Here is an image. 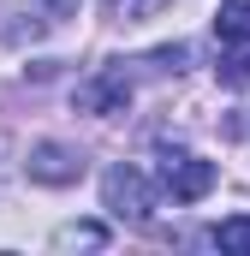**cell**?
Instances as JSON below:
<instances>
[{
    "label": "cell",
    "mask_w": 250,
    "mask_h": 256,
    "mask_svg": "<svg viewBox=\"0 0 250 256\" xmlns=\"http://www.w3.org/2000/svg\"><path fill=\"white\" fill-rule=\"evenodd\" d=\"M208 244H214V250H238V256H250V214L214 220V226H208Z\"/></svg>",
    "instance_id": "8992f818"
},
{
    "label": "cell",
    "mask_w": 250,
    "mask_h": 256,
    "mask_svg": "<svg viewBox=\"0 0 250 256\" xmlns=\"http://www.w3.org/2000/svg\"><path fill=\"white\" fill-rule=\"evenodd\" d=\"M24 167H30L36 185H78V179H84V155H78L72 143H36Z\"/></svg>",
    "instance_id": "277c9868"
},
{
    "label": "cell",
    "mask_w": 250,
    "mask_h": 256,
    "mask_svg": "<svg viewBox=\"0 0 250 256\" xmlns=\"http://www.w3.org/2000/svg\"><path fill=\"white\" fill-rule=\"evenodd\" d=\"M54 244H108V226H96V220H84V226H60L54 232Z\"/></svg>",
    "instance_id": "ba28073f"
},
{
    "label": "cell",
    "mask_w": 250,
    "mask_h": 256,
    "mask_svg": "<svg viewBox=\"0 0 250 256\" xmlns=\"http://www.w3.org/2000/svg\"><path fill=\"white\" fill-rule=\"evenodd\" d=\"M214 72H220V84H226V90H250V42H238V54H226Z\"/></svg>",
    "instance_id": "52a82bcc"
},
{
    "label": "cell",
    "mask_w": 250,
    "mask_h": 256,
    "mask_svg": "<svg viewBox=\"0 0 250 256\" xmlns=\"http://www.w3.org/2000/svg\"><path fill=\"white\" fill-rule=\"evenodd\" d=\"M102 208L125 220V226H149V214H155V185L137 173V167H108L102 173Z\"/></svg>",
    "instance_id": "6da1fadb"
},
{
    "label": "cell",
    "mask_w": 250,
    "mask_h": 256,
    "mask_svg": "<svg viewBox=\"0 0 250 256\" xmlns=\"http://www.w3.org/2000/svg\"><path fill=\"white\" fill-rule=\"evenodd\" d=\"M78 108H84V114H102V120L125 114V108H131V78H125L120 66H108V72L84 78V84H78Z\"/></svg>",
    "instance_id": "3957f363"
},
{
    "label": "cell",
    "mask_w": 250,
    "mask_h": 256,
    "mask_svg": "<svg viewBox=\"0 0 250 256\" xmlns=\"http://www.w3.org/2000/svg\"><path fill=\"white\" fill-rule=\"evenodd\" d=\"M60 18H72V0H48V24H60Z\"/></svg>",
    "instance_id": "30bf717a"
},
{
    "label": "cell",
    "mask_w": 250,
    "mask_h": 256,
    "mask_svg": "<svg viewBox=\"0 0 250 256\" xmlns=\"http://www.w3.org/2000/svg\"><path fill=\"white\" fill-rule=\"evenodd\" d=\"M167 0H108V12L114 18H149V12H161Z\"/></svg>",
    "instance_id": "9c48e42d"
},
{
    "label": "cell",
    "mask_w": 250,
    "mask_h": 256,
    "mask_svg": "<svg viewBox=\"0 0 250 256\" xmlns=\"http://www.w3.org/2000/svg\"><path fill=\"white\" fill-rule=\"evenodd\" d=\"M214 42H220V48L250 42V0H220V12H214Z\"/></svg>",
    "instance_id": "5b68a950"
},
{
    "label": "cell",
    "mask_w": 250,
    "mask_h": 256,
    "mask_svg": "<svg viewBox=\"0 0 250 256\" xmlns=\"http://www.w3.org/2000/svg\"><path fill=\"white\" fill-rule=\"evenodd\" d=\"M214 161H202V155H190V149H161V185L173 191V202H202V196L214 191Z\"/></svg>",
    "instance_id": "7a4b0ae2"
}]
</instances>
